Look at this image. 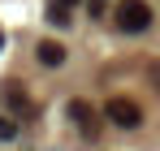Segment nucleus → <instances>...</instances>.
Returning a JSON list of instances; mask_svg holds the SVG:
<instances>
[{
	"label": "nucleus",
	"mask_w": 160,
	"mask_h": 151,
	"mask_svg": "<svg viewBox=\"0 0 160 151\" xmlns=\"http://www.w3.org/2000/svg\"><path fill=\"white\" fill-rule=\"evenodd\" d=\"M112 17H117V26H121L126 35H138V30L152 26V9H147V0H121Z\"/></svg>",
	"instance_id": "f257e3e1"
},
{
	"label": "nucleus",
	"mask_w": 160,
	"mask_h": 151,
	"mask_svg": "<svg viewBox=\"0 0 160 151\" xmlns=\"http://www.w3.org/2000/svg\"><path fill=\"white\" fill-rule=\"evenodd\" d=\"M104 121H112V125H121V129H134V125H143V108L130 95H112L104 104Z\"/></svg>",
	"instance_id": "f03ea898"
},
{
	"label": "nucleus",
	"mask_w": 160,
	"mask_h": 151,
	"mask_svg": "<svg viewBox=\"0 0 160 151\" xmlns=\"http://www.w3.org/2000/svg\"><path fill=\"white\" fill-rule=\"evenodd\" d=\"M69 121H74L87 138L100 134V121H95V112H91V104H87V100H69Z\"/></svg>",
	"instance_id": "7ed1b4c3"
},
{
	"label": "nucleus",
	"mask_w": 160,
	"mask_h": 151,
	"mask_svg": "<svg viewBox=\"0 0 160 151\" xmlns=\"http://www.w3.org/2000/svg\"><path fill=\"white\" fill-rule=\"evenodd\" d=\"M0 100L9 104L13 112H35V104H30V95L22 91V82H4V86H0Z\"/></svg>",
	"instance_id": "20e7f679"
},
{
	"label": "nucleus",
	"mask_w": 160,
	"mask_h": 151,
	"mask_svg": "<svg viewBox=\"0 0 160 151\" xmlns=\"http://www.w3.org/2000/svg\"><path fill=\"white\" fill-rule=\"evenodd\" d=\"M35 56H39V65H48V69H56V65H65V48H61L56 39H39V48H35Z\"/></svg>",
	"instance_id": "39448f33"
},
{
	"label": "nucleus",
	"mask_w": 160,
	"mask_h": 151,
	"mask_svg": "<svg viewBox=\"0 0 160 151\" xmlns=\"http://www.w3.org/2000/svg\"><path fill=\"white\" fill-rule=\"evenodd\" d=\"M74 9H78V0H48V22L52 26H69L74 22Z\"/></svg>",
	"instance_id": "423d86ee"
},
{
	"label": "nucleus",
	"mask_w": 160,
	"mask_h": 151,
	"mask_svg": "<svg viewBox=\"0 0 160 151\" xmlns=\"http://www.w3.org/2000/svg\"><path fill=\"white\" fill-rule=\"evenodd\" d=\"M9 138H18V121L13 117H0V143H9Z\"/></svg>",
	"instance_id": "0eeeda50"
},
{
	"label": "nucleus",
	"mask_w": 160,
	"mask_h": 151,
	"mask_svg": "<svg viewBox=\"0 0 160 151\" xmlns=\"http://www.w3.org/2000/svg\"><path fill=\"white\" fill-rule=\"evenodd\" d=\"M152 78H156V86H160V65H152Z\"/></svg>",
	"instance_id": "6e6552de"
},
{
	"label": "nucleus",
	"mask_w": 160,
	"mask_h": 151,
	"mask_svg": "<svg viewBox=\"0 0 160 151\" xmlns=\"http://www.w3.org/2000/svg\"><path fill=\"white\" fill-rule=\"evenodd\" d=\"M0 43H4V30H0Z\"/></svg>",
	"instance_id": "1a4fd4ad"
}]
</instances>
